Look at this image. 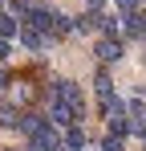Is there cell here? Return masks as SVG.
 <instances>
[{
	"mask_svg": "<svg viewBox=\"0 0 146 151\" xmlns=\"http://www.w3.org/2000/svg\"><path fill=\"white\" fill-rule=\"evenodd\" d=\"M49 98H57L61 106H69V110L77 114V119L85 114V98H81V86H77V82H53Z\"/></svg>",
	"mask_w": 146,
	"mask_h": 151,
	"instance_id": "1",
	"label": "cell"
},
{
	"mask_svg": "<svg viewBox=\"0 0 146 151\" xmlns=\"http://www.w3.org/2000/svg\"><path fill=\"white\" fill-rule=\"evenodd\" d=\"M94 53H97V61H101V65L118 61V57H122V37H97Z\"/></svg>",
	"mask_w": 146,
	"mask_h": 151,
	"instance_id": "2",
	"label": "cell"
},
{
	"mask_svg": "<svg viewBox=\"0 0 146 151\" xmlns=\"http://www.w3.org/2000/svg\"><path fill=\"white\" fill-rule=\"evenodd\" d=\"M94 94H97V106H106L114 98V78H110L106 65H97V74H94Z\"/></svg>",
	"mask_w": 146,
	"mask_h": 151,
	"instance_id": "3",
	"label": "cell"
},
{
	"mask_svg": "<svg viewBox=\"0 0 146 151\" xmlns=\"http://www.w3.org/2000/svg\"><path fill=\"white\" fill-rule=\"evenodd\" d=\"M16 37H21V45H24L28 53H41V49L49 45V37L41 33V29H33V25H21V29H16Z\"/></svg>",
	"mask_w": 146,
	"mask_h": 151,
	"instance_id": "4",
	"label": "cell"
},
{
	"mask_svg": "<svg viewBox=\"0 0 146 151\" xmlns=\"http://www.w3.org/2000/svg\"><path fill=\"white\" fill-rule=\"evenodd\" d=\"M61 151H89L85 131H81V127H65V131H61Z\"/></svg>",
	"mask_w": 146,
	"mask_h": 151,
	"instance_id": "5",
	"label": "cell"
},
{
	"mask_svg": "<svg viewBox=\"0 0 146 151\" xmlns=\"http://www.w3.org/2000/svg\"><path fill=\"white\" fill-rule=\"evenodd\" d=\"M126 114H130V135H142V127H146V102L142 98L126 102Z\"/></svg>",
	"mask_w": 146,
	"mask_h": 151,
	"instance_id": "6",
	"label": "cell"
},
{
	"mask_svg": "<svg viewBox=\"0 0 146 151\" xmlns=\"http://www.w3.org/2000/svg\"><path fill=\"white\" fill-rule=\"evenodd\" d=\"M101 17H106V12H94V8H85V12L73 21V29H77V33H101Z\"/></svg>",
	"mask_w": 146,
	"mask_h": 151,
	"instance_id": "7",
	"label": "cell"
},
{
	"mask_svg": "<svg viewBox=\"0 0 146 151\" xmlns=\"http://www.w3.org/2000/svg\"><path fill=\"white\" fill-rule=\"evenodd\" d=\"M21 119H24V110H21V106H12V102H0V127H8V131H21Z\"/></svg>",
	"mask_w": 146,
	"mask_h": 151,
	"instance_id": "8",
	"label": "cell"
},
{
	"mask_svg": "<svg viewBox=\"0 0 146 151\" xmlns=\"http://www.w3.org/2000/svg\"><path fill=\"white\" fill-rule=\"evenodd\" d=\"M16 29H21V25H16V17H12V12H0V37H4V41H8Z\"/></svg>",
	"mask_w": 146,
	"mask_h": 151,
	"instance_id": "9",
	"label": "cell"
},
{
	"mask_svg": "<svg viewBox=\"0 0 146 151\" xmlns=\"http://www.w3.org/2000/svg\"><path fill=\"white\" fill-rule=\"evenodd\" d=\"M97 151H126V139H122V135H106Z\"/></svg>",
	"mask_w": 146,
	"mask_h": 151,
	"instance_id": "10",
	"label": "cell"
},
{
	"mask_svg": "<svg viewBox=\"0 0 146 151\" xmlns=\"http://www.w3.org/2000/svg\"><path fill=\"white\" fill-rule=\"evenodd\" d=\"M114 4H118V12L126 17V12H138V4H142V0H114Z\"/></svg>",
	"mask_w": 146,
	"mask_h": 151,
	"instance_id": "11",
	"label": "cell"
},
{
	"mask_svg": "<svg viewBox=\"0 0 146 151\" xmlns=\"http://www.w3.org/2000/svg\"><path fill=\"white\" fill-rule=\"evenodd\" d=\"M8 53H12V45H8V41H4V37H0V61H4V57H8Z\"/></svg>",
	"mask_w": 146,
	"mask_h": 151,
	"instance_id": "12",
	"label": "cell"
},
{
	"mask_svg": "<svg viewBox=\"0 0 146 151\" xmlns=\"http://www.w3.org/2000/svg\"><path fill=\"white\" fill-rule=\"evenodd\" d=\"M8 86H12V78L4 74V70H0V90H8Z\"/></svg>",
	"mask_w": 146,
	"mask_h": 151,
	"instance_id": "13",
	"label": "cell"
},
{
	"mask_svg": "<svg viewBox=\"0 0 146 151\" xmlns=\"http://www.w3.org/2000/svg\"><path fill=\"white\" fill-rule=\"evenodd\" d=\"M4 151H28V147H4Z\"/></svg>",
	"mask_w": 146,
	"mask_h": 151,
	"instance_id": "14",
	"label": "cell"
}]
</instances>
